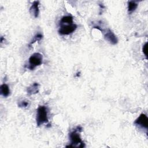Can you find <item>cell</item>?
Segmentation results:
<instances>
[{
    "label": "cell",
    "mask_w": 148,
    "mask_h": 148,
    "mask_svg": "<svg viewBox=\"0 0 148 148\" xmlns=\"http://www.w3.org/2000/svg\"><path fill=\"white\" fill-rule=\"evenodd\" d=\"M43 62V56L39 53L32 54L28 60L27 68L30 70L34 69L36 66L40 65Z\"/></svg>",
    "instance_id": "4"
},
{
    "label": "cell",
    "mask_w": 148,
    "mask_h": 148,
    "mask_svg": "<svg viewBox=\"0 0 148 148\" xmlns=\"http://www.w3.org/2000/svg\"><path fill=\"white\" fill-rule=\"evenodd\" d=\"M104 38L112 45H116L118 43V39L117 36L110 29H108L105 32Z\"/></svg>",
    "instance_id": "6"
},
{
    "label": "cell",
    "mask_w": 148,
    "mask_h": 148,
    "mask_svg": "<svg viewBox=\"0 0 148 148\" xmlns=\"http://www.w3.org/2000/svg\"><path fill=\"white\" fill-rule=\"evenodd\" d=\"M29 103L28 101H20L19 102V103L18 104L19 107H21V108H26L28 106Z\"/></svg>",
    "instance_id": "12"
},
{
    "label": "cell",
    "mask_w": 148,
    "mask_h": 148,
    "mask_svg": "<svg viewBox=\"0 0 148 148\" xmlns=\"http://www.w3.org/2000/svg\"><path fill=\"white\" fill-rule=\"evenodd\" d=\"M39 1H34L29 8L30 13L34 16L35 18H37L39 16Z\"/></svg>",
    "instance_id": "7"
},
{
    "label": "cell",
    "mask_w": 148,
    "mask_h": 148,
    "mask_svg": "<svg viewBox=\"0 0 148 148\" xmlns=\"http://www.w3.org/2000/svg\"><path fill=\"white\" fill-rule=\"evenodd\" d=\"M147 43H146L143 45V49H142L143 52V53L145 54V55L146 56H147Z\"/></svg>",
    "instance_id": "13"
},
{
    "label": "cell",
    "mask_w": 148,
    "mask_h": 148,
    "mask_svg": "<svg viewBox=\"0 0 148 148\" xmlns=\"http://www.w3.org/2000/svg\"><path fill=\"white\" fill-rule=\"evenodd\" d=\"M76 29L77 25L73 23V17L68 15L61 18L58 32L61 35H68L72 34Z\"/></svg>",
    "instance_id": "1"
},
{
    "label": "cell",
    "mask_w": 148,
    "mask_h": 148,
    "mask_svg": "<svg viewBox=\"0 0 148 148\" xmlns=\"http://www.w3.org/2000/svg\"><path fill=\"white\" fill-rule=\"evenodd\" d=\"M83 128L81 126H77L69 134L71 144L66 146V147H84L85 144L82 141L80 132L82 131Z\"/></svg>",
    "instance_id": "2"
},
{
    "label": "cell",
    "mask_w": 148,
    "mask_h": 148,
    "mask_svg": "<svg viewBox=\"0 0 148 148\" xmlns=\"http://www.w3.org/2000/svg\"><path fill=\"white\" fill-rule=\"evenodd\" d=\"M42 38H43L42 34H41L40 33H38L37 34L35 35V36L34 37V38L32 39L31 42L29 43V44L28 45V47H30L35 42L40 40L42 39Z\"/></svg>",
    "instance_id": "11"
},
{
    "label": "cell",
    "mask_w": 148,
    "mask_h": 148,
    "mask_svg": "<svg viewBox=\"0 0 148 148\" xmlns=\"http://www.w3.org/2000/svg\"><path fill=\"white\" fill-rule=\"evenodd\" d=\"M36 121L38 126H40L49 122L48 109L47 107L44 105H42L38 108L36 110Z\"/></svg>",
    "instance_id": "3"
},
{
    "label": "cell",
    "mask_w": 148,
    "mask_h": 148,
    "mask_svg": "<svg viewBox=\"0 0 148 148\" xmlns=\"http://www.w3.org/2000/svg\"><path fill=\"white\" fill-rule=\"evenodd\" d=\"M134 124L139 127L147 130L148 127V118L147 116L144 113L140 114L135 120Z\"/></svg>",
    "instance_id": "5"
},
{
    "label": "cell",
    "mask_w": 148,
    "mask_h": 148,
    "mask_svg": "<svg viewBox=\"0 0 148 148\" xmlns=\"http://www.w3.org/2000/svg\"><path fill=\"white\" fill-rule=\"evenodd\" d=\"M0 93L4 97H7L10 94V89L8 84L3 83L0 87Z\"/></svg>",
    "instance_id": "9"
},
{
    "label": "cell",
    "mask_w": 148,
    "mask_h": 148,
    "mask_svg": "<svg viewBox=\"0 0 148 148\" xmlns=\"http://www.w3.org/2000/svg\"><path fill=\"white\" fill-rule=\"evenodd\" d=\"M138 7V3H136V1H128V11L129 13H132Z\"/></svg>",
    "instance_id": "10"
},
{
    "label": "cell",
    "mask_w": 148,
    "mask_h": 148,
    "mask_svg": "<svg viewBox=\"0 0 148 148\" xmlns=\"http://www.w3.org/2000/svg\"><path fill=\"white\" fill-rule=\"evenodd\" d=\"M39 84L38 83H34L31 86L27 87V92L29 95L36 94L39 92Z\"/></svg>",
    "instance_id": "8"
}]
</instances>
